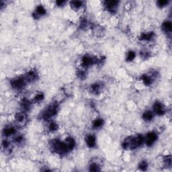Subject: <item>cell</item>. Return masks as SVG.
Masks as SVG:
<instances>
[{"label":"cell","instance_id":"1","mask_svg":"<svg viewBox=\"0 0 172 172\" xmlns=\"http://www.w3.org/2000/svg\"><path fill=\"white\" fill-rule=\"evenodd\" d=\"M57 112V107L55 105H52V106H49L44 112L43 114V118L44 119H48V118H51L54 116V114H56Z\"/></svg>","mask_w":172,"mask_h":172},{"label":"cell","instance_id":"2","mask_svg":"<svg viewBox=\"0 0 172 172\" xmlns=\"http://www.w3.org/2000/svg\"><path fill=\"white\" fill-rule=\"evenodd\" d=\"M12 88H14L16 90H20L22 89L25 85V79L22 77H18L14 80L12 81L11 82Z\"/></svg>","mask_w":172,"mask_h":172},{"label":"cell","instance_id":"3","mask_svg":"<svg viewBox=\"0 0 172 172\" xmlns=\"http://www.w3.org/2000/svg\"><path fill=\"white\" fill-rule=\"evenodd\" d=\"M157 134L155 132H149L147 135L146 138L145 139V143H146L147 145L151 146L155 142V140H157Z\"/></svg>","mask_w":172,"mask_h":172},{"label":"cell","instance_id":"4","mask_svg":"<svg viewBox=\"0 0 172 172\" xmlns=\"http://www.w3.org/2000/svg\"><path fill=\"white\" fill-rule=\"evenodd\" d=\"M153 109H154L155 112L158 115H162L163 114H164L165 110L162 104L160 102H157L155 103L154 106H153Z\"/></svg>","mask_w":172,"mask_h":172},{"label":"cell","instance_id":"5","mask_svg":"<svg viewBox=\"0 0 172 172\" xmlns=\"http://www.w3.org/2000/svg\"><path fill=\"white\" fill-rule=\"evenodd\" d=\"M118 4V2L117 1H108L105 2V6L109 11L113 12L115 10L117 5Z\"/></svg>","mask_w":172,"mask_h":172},{"label":"cell","instance_id":"6","mask_svg":"<svg viewBox=\"0 0 172 172\" xmlns=\"http://www.w3.org/2000/svg\"><path fill=\"white\" fill-rule=\"evenodd\" d=\"M86 142L89 147H94L96 145V138L94 135H89L87 136Z\"/></svg>","mask_w":172,"mask_h":172},{"label":"cell","instance_id":"7","mask_svg":"<svg viewBox=\"0 0 172 172\" xmlns=\"http://www.w3.org/2000/svg\"><path fill=\"white\" fill-rule=\"evenodd\" d=\"M93 63V59L88 56H85L82 59V65L85 67L90 66Z\"/></svg>","mask_w":172,"mask_h":172},{"label":"cell","instance_id":"8","mask_svg":"<svg viewBox=\"0 0 172 172\" xmlns=\"http://www.w3.org/2000/svg\"><path fill=\"white\" fill-rule=\"evenodd\" d=\"M163 30L167 33H170L171 31V23L169 21L165 22L162 25Z\"/></svg>","mask_w":172,"mask_h":172},{"label":"cell","instance_id":"9","mask_svg":"<svg viewBox=\"0 0 172 172\" xmlns=\"http://www.w3.org/2000/svg\"><path fill=\"white\" fill-rule=\"evenodd\" d=\"M153 117V112L150 110H147L145 112L143 113V115H142V118L145 120L146 121H150V120H152Z\"/></svg>","mask_w":172,"mask_h":172},{"label":"cell","instance_id":"10","mask_svg":"<svg viewBox=\"0 0 172 172\" xmlns=\"http://www.w3.org/2000/svg\"><path fill=\"white\" fill-rule=\"evenodd\" d=\"M153 36H154V34L153 32H149V33H145V34H142L141 37H140V39L144 40H147V41H149V40H151L153 38Z\"/></svg>","mask_w":172,"mask_h":172},{"label":"cell","instance_id":"11","mask_svg":"<svg viewBox=\"0 0 172 172\" xmlns=\"http://www.w3.org/2000/svg\"><path fill=\"white\" fill-rule=\"evenodd\" d=\"M3 133H4L5 136H10V135L15 133V129L14 128H12V127H8V128H6L4 129Z\"/></svg>","mask_w":172,"mask_h":172},{"label":"cell","instance_id":"12","mask_svg":"<svg viewBox=\"0 0 172 172\" xmlns=\"http://www.w3.org/2000/svg\"><path fill=\"white\" fill-rule=\"evenodd\" d=\"M142 80L144 82V83L147 85H149L152 83V79L147 75H144L142 76Z\"/></svg>","mask_w":172,"mask_h":172},{"label":"cell","instance_id":"13","mask_svg":"<svg viewBox=\"0 0 172 172\" xmlns=\"http://www.w3.org/2000/svg\"><path fill=\"white\" fill-rule=\"evenodd\" d=\"M46 14V10L42 6H39L37 7L36 10V14L37 16H42Z\"/></svg>","mask_w":172,"mask_h":172},{"label":"cell","instance_id":"14","mask_svg":"<svg viewBox=\"0 0 172 172\" xmlns=\"http://www.w3.org/2000/svg\"><path fill=\"white\" fill-rule=\"evenodd\" d=\"M37 77V75H36V73L33 71H29L28 73V74L26 75V78L28 79V80L33 81L35 80Z\"/></svg>","mask_w":172,"mask_h":172},{"label":"cell","instance_id":"15","mask_svg":"<svg viewBox=\"0 0 172 172\" xmlns=\"http://www.w3.org/2000/svg\"><path fill=\"white\" fill-rule=\"evenodd\" d=\"M103 124H104V121L102 119H97L93 123V126L95 128H99L103 125Z\"/></svg>","mask_w":172,"mask_h":172},{"label":"cell","instance_id":"16","mask_svg":"<svg viewBox=\"0 0 172 172\" xmlns=\"http://www.w3.org/2000/svg\"><path fill=\"white\" fill-rule=\"evenodd\" d=\"M134 58H135V52H133V51H129V52L127 54V57H126L127 61H131Z\"/></svg>","mask_w":172,"mask_h":172},{"label":"cell","instance_id":"17","mask_svg":"<svg viewBox=\"0 0 172 172\" xmlns=\"http://www.w3.org/2000/svg\"><path fill=\"white\" fill-rule=\"evenodd\" d=\"M25 119V116H24V114L22 113H19L16 115V120H18V122H23Z\"/></svg>","mask_w":172,"mask_h":172},{"label":"cell","instance_id":"18","mask_svg":"<svg viewBox=\"0 0 172 172\" xmlns=\"http://www.w3.org/2000/svg\"><path fill=\"white\" fill-rule=\"evenodd\" d=\"M71 4L75 8H79L82 6L83 2H80V1H75V2H71Z\"/></svg>","mask_w":172,"mask_h":172},{"label":"cell","instance_id":"19","mask_svg":"<svg viewBox=\"0 0 172 172\" xmlns=\"http://www.w3.org/2000/svg\"><path fill=\"white\" fill-rule=\"evenodd\" d=\"M90 170L93 171H100V168H99V166L97 164L92 163L90 167Z\"/></svg>","mask_w":172,"mask_h":172},{"label":"cell","instance_id":"20","mask_svg":"<svg viewBox=\"0 0 172 172\" xmlns=\"http://www.w3.org/2000/svg\"><path fill=\"white\" fill-rule=\"evenodd\" d=\"M58 128V126L56 123L54 122H51L50 124H49V130L50 131H55V130H57Z\"/></svg>","mask_w":172,"mask_h":172},{"label":"cell","instance_id":"21","mask_svg":"<svg viewBox=\"0 0 172 172\" xmlns=\"http://www.w3.org/2000/svg\"><path fill=\"white\" fill-rule=\"evenodd\" d=\"M43 99H44V95L42 94H38V95H36V96H35V98H34V100H35L36 102H40V101H42Z\"/></svg>","mask_w":172,"mask_h":172},{"label":"cell","instance_id":"22","mask_svg":"<svg viewBox=\"0 0 172 172\" xmlns=\"http://www.w3.org/2000/svg\"><path fill=\"white\" fill-rule=\"evenodd\" d=\"M147 167V163H146V161H142L139 165V168L141 170H146Z\"/></svg>","mask_w":172,"mask_h":172},{"label":"cell","instance_id":"23","mask_svg":"<svg viewBox=\"0 0 172 172\" xmlns=\"http://www.w3.org/2000/svg\"><path fill=\"white\" fill-rule=\"evenodd\" d=\"M168 1H165V0H161V1H159L157 2V5L160 7H163V6H167L168 4Z\"/></svg>","mask_w":172,"mask_h":172},{"label":"cell","instance_id":"24","mask_svg":"<svg viewBox=\"0 0 172 172\" xmlns=\"http://www.w3.org/2000/svg\"><path fill=\"white\" fill-rule=\"evenodd\" d=\"M100 85L99 84H94L92 86V90L93 92H98L99 90H100Z\"/></svg>","mask_w":172,"mask_h":172},{"label":"cell","instance_id":"25","mask_svg":"<svg viewBox=\"0 0 172 172\" xmlns=\"http://www.w3.org/2000/svg\"><path fill=\"white\" fill-rule=\"evenodd\" d=\"M22 140V137L21 136H18L16 138H15V141H16V142H21Z\"/></svg>","mask_w":172,"mask_h":172},{"label":"cell","instance_id":"26","mask_svg":"<svg viewBox=\"0 0 172 172\" xmlns=\"http://www.w3.org/2000/svg\"><path fill=\"white\" fill-rule=\"evenodd\" d=\"M2 145H3L5 148H6V147H8V145H9V142H8L7 140H4V142H3V143H2Z\"/></svg>","mask_w":172,"mask_h":172},{"label":"cell","instance_id":"27","mask_svg":"<svg viewBox=\"0 0 172 172\" xmlns=\"http://www.w3.org/2000/svg\"><path fill=\"white\" fill-rule=\"evenodd\" d=\"M65 4V2H64V1H61V2H56V4H57V6H63V4Z\"/></svg>","mask_w":172,"mask_h":172}]
</instances>
